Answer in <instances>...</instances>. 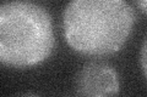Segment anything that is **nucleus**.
<instances>
[{
	"instance_id": "1",
	"label": "nucleus",
	"mask_w": 147,
	"mask_h": 97,
	"mask_svg": "<svg viewBox=\"0 0 147 97\" xmlns=\"http://www.w3.org/2000/svg\"><path fill=\"white\" fill-rule=\"evenodd\" d=\"M134 23V9L124 0H74L63 13L66 43L75 51L90 56L120 50Z\"/></svg>"
},
{
	"instance_id": "2",
	"label": "nucleus",
	"mask_w": 147,
	"mask_h": 97,
	"mask_svg": "<svg viewBox=\"0 0 147 97\" xmlns=\"http://www.w3.org/2000/svg\"><path fill=\"white\" fill-rule=\"evenodd\" d=\"M49 12L30 1H7L0 6V61L17 68L45 61L54 49Z\"/></svg>"
},
{
	"instance_id": "3",
	"label": "nucleus",
	"mask_w": 147,
	"mask_h": 97,
	"mask_svg": "<svg viewBox=\"0 0 147 97\" xmlns=\"http://www.w3.org/2000/svg\"><path fill=\"white\" fill-rule=\"evenodd\" d=\"M75 87L80 97H113L120 89L118 72L103 61L85 63L75 79Z\"/></svg>"
},
{
	"instance_id": "4",
	"label": "nucleus",
	"mask_w": 147,
	"mask_h": 97,
	"mask_svg": "<svg viewBox=\"0 0 147 97\" xmlns=\"http://www.w3.org/2000/svg\"><path fill=\"white\" fill-rule=\"evenodd\" d=\"M140 63H141V68H142V72H144V75L147 79V38L144 40V44L141 46Z\"/></svg>"
},
{
	"instance_id": "5",
	"label": "nucleus",
	"mask_w": 147,
	"mask_h": 97,
	"mask_svg": "<svg viewBox=\"0 0 147 97\" xmlns=\"http://www.w3.org/2000/svg\"><path fill=\"white\" fill-rule=\"evenodd\" d=\"M137 6L141 7L145 12H147V0H142V1H137Z\"/></svg>"
},
{
	"instance_id": "6",
	"label": "nucleus",
	"mask_w": 147,
	"mask_h": 97,
	"mask_svg": "<svg viewBox=\"0 0 147 97\" xmlns=\"http://www.w3.org/2000/svg\"><path fill=\"white\" fill-rule=\"evenodd\" d=\"M18 97H40V96L37 94H33V92H26V94H22Z\"/></svg>"
}]
</instances>
